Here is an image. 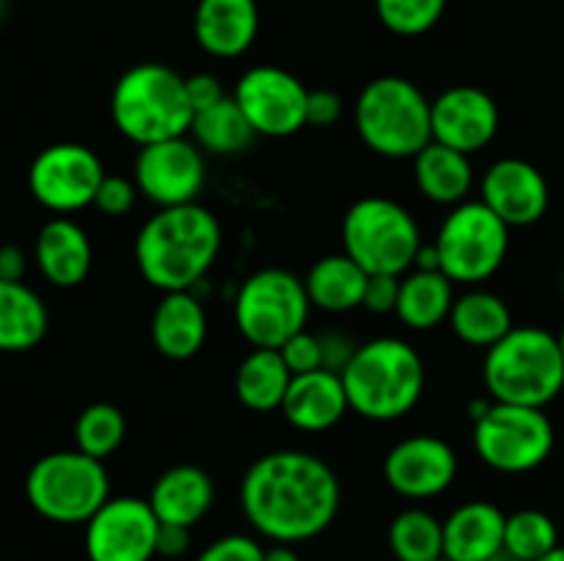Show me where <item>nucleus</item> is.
<instances>
[{"label":"nucleus","mask_w":564,"mask_h":561,"mask_svg":"<svg viewBox=\"0 0 564 561\" xmlns=\"http://www.w3.org/2000/svg\"><path fill=\"white\" fill-rule=\"evenodd\" d=\"M193 33L198 47L213 58H240L257 42V0H198Z\"/></svg>","instance_id":"19"},{"label":"nucleus","mask_w":564,"mask_h":561,"mask_svg":"<svg viewBox=\"0 0 564 561\" xmlns=\"http://www.w3.org/2000/svg\"><path fill=\"white\" fill-rule=\"evenodd\" d=\"M281 410H284L286 421L301 432H325V429L336 427L345 413H350L341 374L328 372V369L295 374Z\"/></svg>","instance_id":"20"},{"label":"nucleus","mask_w":564,"mask_h":561,"mask_svg":"<svg viewBox=\"0 0 564 561\" xmlns=\"http://www.w3.org/2000/svg\"><path fill=\"white\" fill-rule=\"evenodd\" d=\"M389 548L397 561L444 559V520L433 512L411 506L391 520Z\"/></svg>","instance_id":"32"},{"label":"nucleus","mask_w":564,"mask_h":561,"mask_svg":"<svg viewBox=\"0 0 564 561\" xmlns=\"http://www.w3.org/2000/svg\"><path fill=\"white\" fill-rule=\"evenodd\" d=\"M135 198H138L135 182L124 179V176L105 174L91 207H97L99 212L108 215V218H121V215H127L132 207H135Z\"/></svg>","instance_id":"36"},{"label":"nucleus","mask_w":564,"mask_h":561,"mask_svg":"<svg viewBox=\"0 0 564 561\" xmlns=\"http://www.w3.org/2000/svg\"><path fill=\"white\" fill-rule=\"evenodd\" d=\"M369 273L356 258L341 253L317 258L306 273V295L314 308L328 314H345L364 306V292H367Z\"/></svg>","instance_id":"26"},{"label":"nucleus","mask_w":564,"mask_h":561,"mask_svg":"<svg viewBox=\"0 0 564 561\" xmlns=\"http://www.w3.org/2000/svg\"><path fill=\"white\" fill-rule=\"evenodd\" d=\"M413 179L422 196L433 204L457 207L468 201L474 185V170L468 154L430 141L422 152L413 157Z\"/></svg>","instance_id":"25"},{"label":"nucleus","mask_w":564,"mask_h":561,"mask_svg":"<svg viewBox=\"0 0 564 561\" xmlns=\"http://www.w3.org/2000/svg\"><path fill=\"white\" fill-rule=\"evenodd\" d=\"M191 135L204 154H218V157H231V154L246 152L253 143L251 121L240 110L235 97H224L218 105L207 110H198L193 119Z\"/></svg>","instance_id":"31"},{"label":"nucleus","mask_w":564,"mask_h":561,"mask_svg":"<svg viewBox=\"0 0 564 561\" xmlns=\"http://www.w3.org/2000/svg\"><path fill=\"white\" fill-rule=\"evenodd\" d=\"M485 561H521V559H518V556H512L510 550L501 548L499 553H494V556H490V559H485Z\"/></svg>","instance_id":"47"},{"label":"nucleus","mask_w":564,"mask_h":561,"mask_svg":"<svg viewBox=\"0 0 564 561\" xmlns=\"http://www.w3.org/2000/svg\"><path fill=\"white\" fill-rule=\"evenodd\" d=\"M196 561H264V548L246 534H229L207 544Z\"/></svg>","instance_id":"38"},{"label":"nucleus","mask_w":564,"mask_h":561,"mask_svg":"<svg viewBox=\"0 0 564 561\" xmlns=\"http://www.w3.org/2000/svg\"><path fill=\"white\" fill-rule=\"evenodd\" d=\"M147 501L160 522L193 528L213 509L215 484L204 468L174 465L160 473Z\"/></svg>","instance_id":"23"},{"label":"nucleus","mask_w":564,"mask_h":561,"mask_svg":"<svg viewBox=\"0 0 564 561\" xmlns=\"http://www.w3.org/2000/svg\"><path fill=\"white\" fill-rule=\"evenodd\" d=\"M446 322L457 339L466 341L468 346H479V350H490L496 341H501L516 328L507 302L485 289H468L457 295Z\"/></svg>","instance_id":"29"},{"label":"nucleus","mask_w":564,"mask_h":561,"mask_svg":"<svg viewBox=\"0 0 564 561\" xmlns=\"http://www.w3.org/2000/svg\"><path fill=\"white\" fill-rule=\"evenodd\" d=\"M455 284L441 270H416L400 278L397 317L411 330H433L449 319L455 302Z\"/></svg>","instance_id":"27"},{"label":"nucleus","mask_w":564,"mask_h":561,"mask_svg":"<svg viewBox=\"0 0 564 561\" xmlns=\"http://www.w3.org/2000/svg\"><path fill=\"white\" fill-rule=\"evenodd\" d=\"M204 179H207L204 152L185 135L141 146L135 157L132 182L138 193L160 209L196 204Z\"/></svg>","instance_id":"15"},{"label":"nucleus","mask_w":564,"mask_h":561,"mask_svg":"<svg viewBox=\"0 0 564 561\" xmlns=\"http://www.w3.org/2000/svg\"><path fill=\"white\" fill-rule=\"evenodd\" d=\"M160 520L147 498H108L86 522L88 561H152L158 556Z\"/></svg>","instance_id":"13"},{"label":"nucleus","mask_w":564,"mask_h":561,"mask_svg":"<svg viewBox=\"0 0 564 561\" xmlns=\"http://www.w3.org/2000/svg\"><path fill=\"white\" fill-rule=\"evenodd\" d=\"M339 501L334 468L297 449L259 457L240 484L242 515L270 542L295 544L319 537L334 522Z\"/></svg>","instance_id":"1"},{"label":"nucleus","mask_w":564,"mask_h":561,"mask_svg":"<svg viewBox=\"0 0 564 561\" xmlns=\"http://www.w3.org/2000/svg\"><path fill=\"white\" fill-rule=\"evenodd\" d=\"M308 311L312 300L303 278L281 267L248 275L235 297L237 330L248 344L268 350H281L292 336L306 330Z\"/></svg>","instance_id":"9"},{"label":"nucleus","mask_w":564,"mask_h":561,"mask_svg":"<svg viewBox=\"0 0 564 561\" xmlns=\"http://www.w3.org/2000/svg\"><path fill=\"white\" fill-rule=\"evenodd\" d=\"M47 322V306L25 280H0V352L33 350Z\"/></svg>","instance_id":"28"},{"label":"nucleus","mask_w":564,"mask_h":561,"mask_svg":"<svg viewBox=\"0 0 564 561\" xmlns=\"http://www.w3.org/2000/svg\"><path fill=\"white\" fill-rule=\"evenodd\" d=\"M560 544L556 522L540 509H518L507 515L505 550L521 561H538Z\"/></svg>","instance_id":"34"},{"label":"nucleus","mask_w":564,"mask_h":561,"mask_svg":"<svg viewBox=\"0 0 564 561\" xmlns=\"http://www.w3.org/2000/svg\"><path fill=\"white\" fill-rule=\"evenodd\" d=\"M127 435L124 413L108 402L88 405L75 421V446L94 460H108Z\"/></svg>","instance_id":"33"},{"label":"nucleus","mask_w":564,"mask_h":561,"mask_svg":"<svg viewBox=\"0 0 564 561\" xmlns=\"http://www.w3.org/2000/svg\"><path fill=\"white\" fill-rule=\"evenodd\" d=\"M449 0H375L378 20L397 36H422L444 16Z\"/></svg>","instance_id":"35"},{"label":"nucleus","mask_w":564,"mask_h":561,"mask_svg":"<svg viewBox=\"0 0 564 561\" xmlns=\"http://www.w3.org/2000/svg\"><path fill=\"white\" fill-rule=\"evenodd\" d=\"M507 515L490 501L460 504L444 520V559L485 561L505 548Z\"/></svg>","instance_id":"22"},{"label":"nucleus","mask_w":564,"mask_h":561,"mask_svg":"<svg viewBox=\"0 0 564 561\" xmlns=\"http://www.w3.org/2000/svg\"><path fill=\"white\" fill-rule=\"evenodd\" d=\"M482 380L494 402L543 407L564 388V355L560 336L538 324L512 328L485 350Z\"/></svg>","instance_id":"5"},{"label":"nucleus","mask_w":564,"mask_h":561,"mask_svg":"<svg viewBox=\"0 0 564 561\" xmlns=\"http://www.w3.org/2000/svg\"><path fill=\"white\" fill-rule=\"evenodd\" d=\"M0 11H3V0H0Z\"/></svg>","instance_id":"49"},{"label":"nucleus","mask_w":564,"mask_h":561,"mask_svg":"<svg viewBox=\"0 0 564 561\" xmlns=\"http://www.w3.org/2000/svg\"><path fill=\"white\" fill-rule=\"evenodd\" d=\"M438 561H449V559H438Z\"/></svg>","instance_id":"50"},{"label":"nucleus","mask_w":564,"mask_h":561,"mask_svg":"<svg viewBox=\"0 0 564 561\" xmlns=\"http://www.w3.org/2000/svg\"><path fill=\"white\" fill-rule=\"evenodd\" d=\"M438 270L452 284L477 286L496 275L510 251V226L482 201L452 207L435 237Z\"/></svg>","instance_id":"10"},{"label":"nucleus","mask_w":564,"mask_h":561,"mask_svg":"<svg viewBox=\"0 0 564 561\" xmlns=\"http://www.w3.org/2000/svg\"><path fill=\"white\" fill-rule=\"evenodd\" d=\"M25 498L39 517L61 526H86L110 498V479L102 460L83 451H53L31 465Z\"/></svg>","instance_id":"7"},{"label":"nucleus","mask_w":564,"mask_h":561,"mask_svg":"<svg viewBox=\"0 0 564 561\" xmlns=\"http://www.w3.org/2000/svg\"><path fill=\"white\" fill-rule=\"evenodd\" d=\"M110 116L127 141L149 146L187 135L196 110L187 97L185 77L171 66L147 61L130 66L116 80L110 94Z\"/></svg>","instance_id":"4"},{"label":"nucleus","mask_w":564,"mask_h":561,"mask_svg":"<svg viewBox=\"0 0 564 561\" xmlns=\"http://www.w3.org/2000/svg\"><path fill=\"white\" fill-rule=\"evenodd\" d=\"M383 479L402 498H435L457 479V454L435 435H413L386 454Z\"/></svg>","instance_id":"16"},{"label":"nucleus","mask_w":564,"mask_h":561,"mask_svg":"<svg viewBox=\"0 0 564 561\" xmlns=\"http://www.w3.org/2000/svg\"><path fill=\"white\" fill-rule=\"evenodd\" d=\"M187 550H191V528L160 522L158 556H163V559H182Z\"/></svg>","instance_id":"43"},{"label":"nucleus","mask_w":564,"mask_h":561,"mask_svg":"<svg viewBox=\"0 0 564 561\" xmlns=\"http://www.w3.org/2000/svg\"><path fill=\"white\" fill-rule=\"evenodd\" d=\"M499 132V108L494 97L477 86H452L433 99V141L477 154Z\"/></svg>","instance_id":"18"},{"label":"nucleus","mask_w":564,"mask_h":561,"mask_svg":"<svg viewBox=\"0 0 564 561\" xmlns=\"http://www.w3.org/2000/svg\"><path fill=\"white\" fill-rule=\"evenodd\" d=\"M319 344H323V369L328 372L341 374L347 363L356 355L358 344L350 336L339 333V330H328V333H319Z\"/></svg>","instance_id":"41"},{"label":"nucleus","mask_w":564,"mask_h":561,"mask_svg":"<svg viewBox=\"0 0 564 561\" xmlns=\"http://www.w3.org/2000/svg\"><path fill=\"white\" fill-rule=\"evenodd\" d=\"M220 223L202 204L158 209L141 226L135 262L143 280L160 292H191L220 253Z\"/></svg>","instance_id":"2"},{"label":"nucleus","mask_w":564,"mask_h":561,"mask_svg":"<svg viewBox=\"0 0 564 561\" xmlns=\"http://www.w3.org/2000/svg\"><path fill=\"white\" fill-rule=\"evenodd\" d=\"M33 258H36L39 273L50 284L61 286V289H72V286L83 284L86 275L91 273V240L75 220L61 215V218L47 220L39 229Z\"/></svg>","instance_id":"21"},{"label":"nucleus","mask_w":564,"mask_h":561,"mask_svg":"<svg viewBox=\"0 0 564 561\" xmlns=\"http://www.w3.org/2000/svg\"><path fill=\"white\" fill-rule=\"evenodd\" d=\"M400 278L402 275H369L361 308H367V311L372 314L397 311V300H400Z\"/></svg>","instance_id":"39"},{"label":"nucleus","mask_w":564,"mask_h":561,"mask_svg":"<svg viewBox=\"0 0 564 561\" xmlns=\"http://www.w3.org/2000/svg\"><path fill=\"white\" fill-rule=\"evenodd\" d=\"M185 86H187V97H191V105L196 113L198 110L213 108V105H218L220 99L226 97V91H224V86H220L218 77L207 75V72L185 77Z\"/></svg>","instance_id":"42"},{"label":"nucleus","mask_w":564,"mask_h":561,"mask_svg":"<svg viewBox=\"0 0 564 561\" xmlns=\"http://www.w3.org/2000/svg\"><path fill=\"white\" fill-rule=\"evenodd\" d=\"M292 372L279 350L253 346L251 355L240 363L235 377V391L240 405L253 413L281 410L284 396L290 391Z\"/></svg>","instance_id":"30"},{"label":"nucleus","mask_w":564,"mask_h":561,"mask_svg":"<svg viewBox=\"0 0 564 561\" xmlns=\"http://www.w3.org/2000/svg\"><path fill=\"white\" fill-rule=\"evenodd\" d=\"M347 402L367 421H397L419 405L424 394V363L405 339L383 336L358 344L341 372Z\"/></svg>","instance_id":"3"},{"label":"nucleus","mask_w":564,"mask_h":561,"mask_svg":"<svg viewBox=\"0 0 564 561\" xmlns=\"http://www.w3.org/2000/svg\"><path fill=\"white\" fill-rule=\"evenodd\" d=\"M562 289H564V280H562Z\"/></svg>","instance_id":"51"},{"label":"nucleus","mask_w":564,"mask_h":561,"mask_svg":"<svg viewBox=\"0 0 564 561\" xmlns=\"http://www.w3.org/2000/svg\"><path fill=\"white\" fill-rule=\"evenodd\" d=\"M341 245L369 275H405L416 267L422 231L402 204L369 196L347 209Z\"/></svg>","instance_id":"8"},{"label":"nucleus","mask_w":564,"mask_h":561,"mask_svg":"<svg viewBox=\"0 0 564 561\" xmlns=\"http://www.w3.org/2000/svg\"><path fill=\"white\" fill-rule=\"evenodd\" d=\"M207 339V311L193 292H163L152 314V341L169 361H187Z\"/></svg>","instance_id":"24"},{"label":"nucleus","mask_w":564,"mask_h":561,"mask_svg":"<svg viewBox=\"0 0 564 561\" xmlns=\"http://www.w3.org/2000/svg\"><path fill=\"white\" fill-rule=\"evenodd\" d=\"M102 179V160L83 143H53L36 154L28 170L33 198L58 215L91 207Z\"/></svg>","instance_id":"12"},{"label":"nucleus","mask_w":564,"mask_h":561,"mask_svg":"<svg viewBox=\"0 0 564 561\" xmlns=\"http://www.w3.org/2000/svg\"><path fill=\"white\" fill-rule=\"evenodd\" d=\"M341 110H345V102L336 91L330 88H314L308 91L306 102V127H334L336 121L341 119Z\"/></svg>","instance_id":"40"},{"label":"nucleus","mask_w":564,"mask_h":561,"mask_svg":"<svg viewBox=\"0 0 564 561\" xmlns=\"http://www.w3.org/2000/svg\"><path fill=\"white\" fill-rule=\"evenodd\" d=\"M479 201L499 215L510 229L532 226L549 212V182L538 165L521 157L496 160L482 176V196Z\"/></svg>","instance_id":"17"},{"label":"nucleus","mask_w":564,"mask_h":561,"mask_svg":"<svg viewBox=\"0 0 564 561\" xmlns=\"http://www.w3.org/2000/svg\"><path fill=\"white\" fill-rule=\"evenodd\" d=\"M279 352L281 358H284L286 366H290L292 377H295V374H308L323 369V344H319V333L301 330V333L292 336Z\"/></svg>","instance_id":"37"},{"label":"nucleus","mask_w":564,"mask_h":561,"mask_svg":"<svg viewBox=\"0 0 564 561\" xmlns=\"http://www.w3.org/2000/svg\"><path fill=\"white\" fill-rule=\"evenodd\" d=\"M264 561H301V556L292 544L275 542L273 548H264Z\"/></svg>","instance_id":"45"},{"label":"nucleus","mask_w":564,"mask_h":561,"mask_svg":"<svg viewBox=\"0 0 564 561\" xmlns=\"http://www.w3.org/2000/svg\"><path fill=\"white\" fill-rule=\"evenodd\" d=\"M560 346H562V355H564V324H562V330H560Z\"/></svg>","instance_id":"48"},{"label":"nucleus","mask_w":564,"mask_h":561,"mask_svg":"<svg viewBox=\"0 0 564 561\" xmlns=\"http://www.w3.org/2000/svg\"><path fill=\"white\" fill-rule=\"evenodd\" d=\"M474 449L499 473H529L554 451V424L543 407L490 402L474 421Z\"/></svg>","instance_id":"11"},{"label":"nucleus","mask_w":564,"mask_h":561,"mask_svg":"<svg viewBox=\"0 0 564 561\" xmlns=\"http://www.w3.org/2000/svg\"><path fill=\"white\" fill-rule=\"evenodd\" d=\"M231 97L257 135L286 138L306 127L308 88L281 66H251L237 80Z\"/></svg>","instance_id":"14"},{"label":"nucleus","mask_w":564,"mask_h":561,"mask_svg":"<svg viewBox=\"0 0 564 561\" xmlns=\"http://www.w3.org/2000/svg\"><path fill=\"white\" fill-rule=\"evenodd\" d=\"M538 561H564V544H556L551 553H545L543 559H538Z\"/></svg>","instance_id":"46"},{"label":"nucleus","mask_w":564,"mask_h":561,"mask_svg":"<svg viewBox=\"0 0 564 561\" xmlns=\"http://www.w3.org/2000/svg\"><path fill=\"white\" fill-rule=\"evenodd\" d=\"M356 130L380 157L413 160L433 141V102L408 77H378L358 94Z\"/></svg>","instance_id":"6"},{"label":"nucleus","mask_w":564,"mask_h":561,"mask_svg":"<svg viewBox=\"0 0 564 561\" xmlns=\"http://www.w3.org/2000/svg\"><path fill=\"white\" fill-rule=\"evenodd\" d=\"M28 256L20 245H0V280H22Z\"/></svg>","instance_id":"44"}]
</instances>
